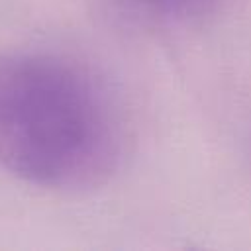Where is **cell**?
Here are the masks:
<instances>
[{
  "mask_svg": "<svg viewBox=\"0 0 251 251\" xmlns=\"http://www.w3.org/2000/svg\"><path fill=\"white\" fill-rule=\"evenodd\" d=\"M124 157L108 88L51 53H0V171L45 188L104 184Z\"/></svg>",
  "mask_w": 251,
  "mask_h": 251,
  "instance_id": "6da1fadb",
  "label": "cell"
},
{
  "mask_svg": "<svg viewBox=\"0 0 251 251\" xmlns=\"http://www.w3.org/2000/svg\"><path fill=\"white\" fill-rule=\"evenodd\" d=\"M143 10L163 16V18H175V20H186V18H198L208 12H212L222 0H131Z\"/></svg>",
  "mask_w": 251,
  "mask_h": 251,
  "instance_id": "7a4b0ae2",
  "label": "cell"
}]
</instances>
